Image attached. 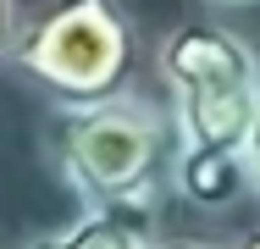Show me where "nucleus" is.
<instances>
[{
	"instance_id": "1",
	"label": "nucleus",
	"mask_w": 260,
	"mask_h": 249,
	"mask_svg": "<svg viewBox=\"0 0 260 249\" xmlns=\"http://www.w3.org/2000/svg\"><path fill=\"white\" fill-rule=\"evenodd\" d=\"M50 155L83 205H160L177 161V122L155 100L122 89L111 100L61 105Z\"/></svg>"
},
{
	"instance_id": "2",
	"label": "nucleus",
	"mask_w": 260,
	"mask_h": 249,
	"mask_svg": "<svg viewBox=\"0 0 260 249\" xmlns=\"http://www.w3.org/2000/svg\"><path fill=\"white\" fill-rule=\"evenodd\" d=\"M155 67L172 95L177 149L249 155V133L260 116V55L244 34L210 17H188L160 39Z\"/></svg>"
},
{
	"instance_id": "3",
	"label": "nucleus",
	"mask_w": 260,
	"mask_h": 249,
	"mask_svg": "<svg viewBox=\"0 0 260 249\" xmlns=\"http://www.w3.org/2000/svg\"><path fill=\"white\" fill-rule=\"evenodd\" d=\"M133 55L139 39L116 0H55L34 22H22L11 67L55 105H89L127 89Z\"/></svg>"
},
{
	"instance_id": "4",
	"label": "nucleus",
	"mask_w": 260,
	"mask_h": 249,
	"mask_svg": "<svg viewBox=\"0 0 260 249\" xmlns=\"http://www.w3.org/2000/svg\"><path fill=\"white\" fill-rule=\"evenodd\" d=\"M160 205H83L78 222L55 227L22 249H150Z\"/></svg>"
},
{
	"instance_id": "5",
	"label": "nucleus",
	"mask_w": 260,
	"mask_h": 249,
	"mask_svg": "<svg viewBox=\"0 0 260 249\" xmlns=\"http://www.w3.org/2000/svg\"><path fill=\"white\" fill-rule=\"evenodd\" d=\"M17 34H22V11H17V0H0V61H11Z\"/></svg>"
},
{
	"instance_id": "6",
	"label": "nucleus",
	"mask_w": 260,
	"mask_h": 249,
	"mask_svg": "<svg viewBox=\"0 0 260 249\" xmlns=\"http://www.w3.org/2000/svg\"><path fill=\"white\" fill-rule=\"evenodd\" d=\"M249 189L260 194V116H255V133H249Z\"/></svg>"
},
{
	"instance_id": "7",
	"label": "nucleus",
	"mask_w": 260,
	"mask_h": 249,
	"mask_svg": "<svg viewBox=\"0 0 260 249\" xmlns=\"http://www.w3.org/2000/svg\"><path fill=\"white\" fill-rule=\"evenodd\" d=\"M150 249H210V244H200V238H155Z\"/></svg>"
},
{
	"instance_id": "8",
	"label": "nucleus",
	"mask_w": 260,
	"mask_h": 249,
	"mask_svg": "<svg viewBox=\"0 0 260 249\" xmlns=\"http://www.w3.org/2000/svg\"><path fill=\"white\" fill-rule=\"evenodd\" d=\"M205 6H216V11H238V6H260V0H205Z\"/></svg>"
},
{
	"instance_id": "9",
	"label": "nucleus",
	"mask_w": 260,
	"mask_h": 249,
	"mask_svg": "<svg viewBox=\"0 0 260 249\" xmlns=\"http://www.w3.org/2000/svg\"><path fill=\"white\" fill-rule=\"evenodd\" d=\"M233 249H260V227H249V233H244V238H238Z\"/></svg>"
}]
</instances>
